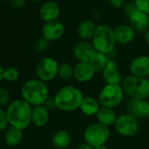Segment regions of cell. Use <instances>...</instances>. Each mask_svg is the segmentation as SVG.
Wrapping results in <instances>:
<instances>
[{
    "label": "cell",
    "instance_id": "cell-35",
    "mask_svg": "<svg viewBox=\"0 0 149 149\" xmlns=\"http://www.w3.org/2000/svg\"><path fill=\"white\" fill-rule=\"evenodd\" d=\"M26 0H12V6L15 9H20L25 6Z\"/></svg>",
    "mask_w": 149,
    "mask_h": 149
},
{
    "label": "cell",
    "instance_id": "cell-13",
    "mask_svg": "<svg viewBox=\"0 0 149 149\" xmlns=\"http://www.w3.org/2000/svg\"><path fill=\"white\" fill-rule=\"evenodd\" d=\"M96 71L90 62L77 61L74 66V78L77 82L85 84L91 81L95 77Z\"/></svg>",
    "mask_w": 149,
    "mask_h": 149
},
{
    "label": "cell",
    "instance_id": "cell-25",
    "mask_svg": "<svg viewBox=\"0 0 149 149\" xmlns=\"http://www.w3.org/2000/svg\"><path fill=\"white\" fill-rule=\"evenodd\" d=\"M110 59L111 58H109V56L107 54H104L103 53L96 51V53L92 56L91 60L90 61V63L93 67L96 73H98V72L102 73V71L105 68V66L108 63Z\"/></svg>",
    "mask_w": 149,
    "mask_h": 149
},
{
    "label": "cell",
    "instance_id": "cell-20",
    "mask_svg": "<svg viewBox=\"0 0 149 149\" xmlns=\"http://www.w3.org/2000/svg\"><path fill=\"white\" fill-rule=\"evenodd\" d=\"M49 111L44 105H38L33 107L32 111V124L36 127L45 126L49 120Z\"/></svg>",
    "mask_w": 149,
    "mask_h": 149
},
{
    "label": "cell",
    "instance_id": "cell-43",
    "mask_svg": "<svg viewBox=\"0 0 149 149\" xmlns=\"http://www.w3.org/2000/svg\"><path fill=\"white\" fill-rule=\"evenodd\" d=\"M0 147H1V142H0Z\"/></svg>",
    "mask_w": 149,
    "mask_h": 149
},
{
    "label": "cell",
    "instance_id": "cell-16",
    "mask_svg": "<svg viewBox=\"0 0 149 149\" xmlns=\"http://www.w3.org/2000/svg\"><path fill=\"white\" fill-rule=\"evenodd\" d=\"M102 77L105 84H120L122 83L118 65L113 59H110L102 71Z\"/></svg>",
    "mask_w": 149,
    "mask_h": 149
},
{
    "label": "cell",
    "instance_id": "cell-36",
    "mask_svg": "<svg viewBox=\"0 0 149 149\" xmlns=\"http://www.w3.org/2000/svg\"><path fill=\"white\" fill-rule=\"evenodd\" d=\"M74 149H94V147H92L91 145L87 144L86 142H83L78 146H77Z\"/></svg>",
    "mask_w": 149,
    "mask_h": 149
},
{
    "label": "cell",
    "instance_id": "cell-17",
    "mask_svg": "<svg viewBox=\"0 0 149 149\" xmlns=\"http://www.w3.org/2000/svg\"><path fill=\"white\" fill-rule=\"evenodd\" d=\"M128 113L138 118H146L149 117V101L148 99H130L127 104Z\"/></svg>",
    "mask_w": 149,
    "mask_h": 149
},
{
    "label": "cell",
    "instance_id": "cell-34",
    "mask_svg": "<svg viewBox=\"0 0 149 149\" xmlns=\"http://www.w3.org/2000/svg\"><path fill=\"white\" fill-rule=\"evenodd\" d=\"M43 105H44L48 111H52V110L56 109L55 103H54V97H48V98L46 100V102L44 103Z\"/></svg>",
    "mask_w": 149,
    "mask_h": 149
},
{
    "label": "cell",
    "instance_id": "cell-44",
    "mask_svg": "<svg viewBox=\"0 0 149 149\" xmlns=\"http://www.w3.org/2000/svg\"><path fill=\"white\" fill-rule=\"evenodd\" d=\"M147 79H148V81H149V77H148V78H147Z\"/></svg>",
    "mask_w": 149,
    "mask_h": 149
},
{
    "label": "cell",
    "instance_id": "cell-7",
    "mask_svg": "<svg viewBox=\"0 0 149 149\" xmlns=\"http://www.w3.org/2000/svg\"><path fill=\"white\" fill-rule=\"evenodd\" d=\"M110 135V128L98 122L89 125L84 132V142L91 145L92 147L105 145Z\"/></svg>",
    "mask_w": 149,
    "mask_h": 149
},
{
    "label": "cell",
    "instance_id": "cell-21",
    "mask_svg": "<svg viewBox=\"0 0 149 149\" xmlns=\"http://www.w3.org/2000/svg\"><path fill=\"white\" fill-rule=\"evenodd\" d=\"M118 115L114 109L107 108V107H102L99 109L98 112L96 115L97 121L105 126H111L114 125L116 120H117Z\"/></svg>",
    "mask_w": 149,
    "mask_h": 149
},
{
    "label": "cell",
    "instance_id": "cell-12",
    "mask_svg": "<svg viewBox=\"0 0 149 149\" xmlns=\"http://www.w3.org/2000/svg\"><path fill=\"white\" fill-rule=\"evenodd\" d=\"M96 53L91 41L80 40L73 47V55L77 61L90 62L92 56Z\"/></svg>",
    "mask_w": 149,
    "mask_h": 149
},
{
    "label": "cell",
    "instance_id": "cell-22",
    "mask_svg": "<svg viewBox=\"0 0 149 149\" xmlns=\"http://www.w3.org/2000/svg\"><path fill=\"white\" fill-rule=\"evenodd\" d=\"M100 108L101 105L97 98L88 96L84 97L79 110L86 116H96Z\"/></svg>",
    "mask_w": 149,
    "mask_h": 149
},
{
    "label": "cell",
    "instance_id": "cell-41",
    "mask_svg": "<svg viewBox=\"0 0 149 149\" xmlns=\"http://www.w3.org/2000/svg\"><path fill=\"white\" fill-rule=\"evenodd\" d=\"M30 1H32V2H34V3H36V2H40V1H41V0H30Z\"/></svg>",
    "mask_w": 149,
    "mask_h": 149
},
{
    "label": "cell",
    "instance_id": "cell-24",
    "mask_svg": "<svg viewBox=\"0 0 149 149\" xmlns=\"http://www.w3.org/2000/svg\"><path fill=\"white\" fill-rule=\"evenodd\" d=\"M23 139V131L18 128L10 126L5 134L4 140L8 146L13 147L19 146Z\"/></svg>",
    "mask_w": 149,
    "mask_h": 149
},
{
    "label": "cell",
    "instance_id": "cell-15",
    "mask_svg": "<svg viewBox=\"0 0 149 149\" xmlns=\"http://www.w3.org/2000/svg\"><path fill=\"white\" fill-rule=\"evenodd\" d=\"M39 14L44 22L57 20L61 14V7L54 0H47L40 6Z\"/></svg>",
    "mask_w": 149,
    "mask_h": 149
},
{
    "label": "cell",
    "instance_id": "cell-32",
    "mask_svg": "<svg viewBox=\"0 0 149 149\" xmlns=\"http://www.w3.org/2000/svg\"><path fill=\"white\" fill-rule=\"evenodd\" d=\"M123 9H124V13L126 16V18H128L130 15H132L137 10L133 1H127V3L125 5Z\"/></svg>",
    "mask_w": 149,
    "mask_h": 149
},
{
    "label": "cell",
    "instance_id": "cell-2",
    "mask_svg": "<svg viewBox=\"0 0 149 149\" xmlns=\"http://www.w3.org/2000/svg\"><path fill=\"white\" fill-rule=\"evenodd\" d=\"M84 97L82 91L74 85H65L60 88L54 96L56 109L65 112L79 109Z\"/></svg>",
    "mask_w": 149,
    "mask_h": 149
},
{
    "label": "cell",
    "instance_id": "cell-31",
    "mask_svg": "<svg viewBox=\"0 0 149 149\" xmlns=\"http://www.w3.org/2000/svg\"><path fill=\"white\" fill-rule=\"evenodd\" d=\"M9 123L7 119V115L6 111L2 108L0 107V131H4L7 128Z\"/></svg>",
    "mask_w": 149,
    "mask_h": 149
},
{
    "label": "cell",
    "instance_id": "cell-14",
    "mask_svg": "<svg viewBox=\"0 0 149 149\" xmlns=\"http://www.w3.org/2000/svg\"><path fill=\"white\" fill-rule=\"evenodd\" d=\"M128 24L136 33H145L149 28V15L136 10L128 18Z\"/></svg>",
    "mask_w": 149,
    "mask_h": 149
},
{
    "label": "cell",
    "instance_id": "cell-42",
    "mask_svg": "<svg viewBox=\"0 0 149 149\" xmlns=\"http://www.w3.org/2000/svg\"><path fill=\"white\" fill-rule=\"evenodd\" d=\"M124 149H132V148H124Z\"/></svg>",
    "mask_w": 149,
    "mask_h": 149
},
{
    "label": "cell",
    "instance_id": "cell-4",
    "mask_svg": "<svg viewBox=\"0 0 149 149\" xmlns=\"http://www.w3.org/2000/svg\"><path fill=\"white\" fill-rule=\"evenodd\" d=\"M91 41L97 52L107 54L108 56L115 52L117 41L114 29L107 24L97 25L95 34Z\"/></svg>",
    "mask_w": 149,
    "mask_h": 149
},
{
    "label": "cell",
    "instance_id": "cell-26",
    "mask_svg": "<svg viewBox=\"0 0 149 149\" xmlns=\"http://www.w3.org/2000/svg\"><path fill=\"white\" fill-rule=\"evenodd\" d=\"M58 77L62 80H70L74 78V66L68 62H62L59 65Z\"/></svg>",
    "mask_w": 149,
    "mask_h": 149
},
{
    "label": "cell",
    "instance_id": "cell-39",
    "mask_svg": "<svg viewBox=\"0 0 149 149\" xmlns=\"http://www.w3.org/2000/svg\"><path fill=\"white\" fill-rule=\"evenodd\" d=\"M4 68L2 66H0V82L4 80Z\"/></svg>",
    "mask_w": 149,
    "mask_h": 149
},
{
    "label": "cell",
    "instance_id": "cell-9",
    "mask_svg": "<svg viewBox=\"0 0 149 149\" xmlns=\"http://www.w3.org/2000/svg\"><path fill=\"white\" fill-rule=\"evenodd\" d=\"M60 63L53 57L46 56L41 58L35 68V73L38 79L47 83L53 81L58 77Z\"/></svg>",
    "mask_w": 149,
    "mask_h": 149
},
{
    "label": "cell",
    "instance_id": "cell-19",
    "mask_svg": "<svg viewBox=\"0 0 149 149\" xmlns=\"http://www.w3.org/2000/svg\"><path fill=\"white\" fill-rule=\"evenodd\" d=\"M97 25L92 19H84L81 21L77 29V33L81 40H88L91 41L95 34Z\"/></svg>",
    "mask_w": 149,
    "mask_h": 149
},
{
    "label": "cell",
    "instance_id": "cell-11",
    "mask_svg": "<svg viewBox=\"0 0 149 149\" xmlns=\"http://www.w3.org/2000/svg\"><path fill=\"white\" fill-rule=\"evenodd\" d=\"M65 33V26L60 20L45 22L41 28L42 37L49 42L60 40Z\"/></svg>",
    "mask_w": 149,
    "mask_h": 149
},
{
    "label": "cell",
    "instance_id": "cell-23",
    "mask_svg": "<svg viewBox=\"0 0 149 149\" xmlns=\"http://www.w3.org/2000/svg\"><path fill=\"white\" fill-rule=\"evenodd\" d=\"M72 142L70 133L66 130H58L52 136V144L57 149H66Z\"/></svg>",
    "mask_w": 149,
    "mask_h": 149
},
{
    "label": "cell",
    "instance_id": "cell-38",
    "mask_svg": "<svg viewBox=\"0 0 149 149\" xmlns=\"http://www.w3.org/2000/svg\"><path fill=\"white\" fill-rule=\"evenodd\" d=\"M143 38H144V40H145V42L149 46V28L147 29V31L144 33V36H143Z\"/></svg>",
    "mask_w": 149,
    "mask_h": 149
},
{
    "label": "cell",
    "instance_id": "cell-37",
    "mask_svg": "<svg viewBox=\"0 0 149 149\" xmlns=\"http://www.w3.org/2000/svg\"><path fill=\"white\" fill-rule=\"evenodd\" d=\"M93 18L96 19H101L103 17V11L102 10H97L93 13L92 14Z\"/></svg>",
    "mask_w": 149,
    "mask_h": 149
},
{
    "label": "cell",
    "instance_id": "cell-40",
    "mask_svg": "<svg viewBox=\"0 0 149 149\" xmlns=\"http://www.w3.org/2000/svg\"><path fill=\"white\" fill-rule=\"evenodd\" d=\"M94 149H108V147H107L105 145H102V146H99L94 147Z\"/></svg>",
    "mask_w": 149,
    "mask_h": 149
},
{
    "label": "cell",
    "instance_id": "cell-27",
    "mask_svg": "<svg viewBox=\"0 0 149 149\" xmlns=\"http://www.w3.org/2000/svg\"><path fill=\"white\" fill-rule=\"evenodd\" d=\"M19 78V71L13 67H8L4 69V80L9 83L18 81Z\"/></svg>",
    "mask_w": 149,
    "mask_h": 149
},
{
    "label": "cell",
    "instance_id": "cell-6",
    "mask_svg": "<svg viewBox=\"0 0 149 149\" xmlns=\"http://www.w3.org/2000/svg\"><path fill=\"white\" fill-rule=\"evenodd\" d=\"M125 97L120 84H105L99 91L97 100L102 107L115 109L119 106Z\"/></svg>",
    "mask_w": 149,
    "mask_h": 149
},
{
    "label": "cell",
    "instance_id": "cell-5",
    "mask_svg": "<svg viewBox=\"0 0 149 149\" xmlns=\"http://www.w3.org/2000/svg\"><path fill=\"white\" fill-rule=\"evenodd\" d=\"M121 87L130 99H148L149 81L147 78H139L134 76L125 77L122 80Z\"/></svg>",
    "mask_w": 149,
    "mask_h": 149
},
{
    "label": "cell",
    "instance_id": "cell-29",
    "mask_svg": "<svg viewBox=\"0 0 149 149\" xmlns=\"http://www.w3.org/2000/svg\"><path fill=\"white\" fill-rule=\"evenodd\" d=\"M49 43H50L49 41H47L46 39L41 37V38L38 39L35 41V43H34V49L38 53H43V52H45L48 48Z\"/></svg>",
    "mask_w": 149,
    "mask_h": 149
},
{
    "label": "cell",
    "instance_id": "cell-1",
    "mask_svg": "<svg viewBox=\"0 0 149 149\" xmlns=\"http://www.w3.org/2000/svg\"><path fill=\"white\" fill-rule=\"evenodd\" d=\"M6 111L10 126L23 131L32 124L33 106L23 98L13 100L9 104Z\"/></svg>",
    "mask_w": 149,
    "mask_h": 149
},
{
    "label": "cell",
    "instance_id": "cell-18",
    "mask_svg": "<svg viewBox=\"0 0 149 149\" xmlns=\"http://www.w3.org/2000/svg\"><path fill=\"white\" fill-rule=\"evenodd\" d=\"M113 29L117 44L127 45L132 42L135 39L136 33L129 24H120Z\"/></svg>",
    "mask_w": 149,
    "mask_h": 149
},
{
    "label": "cell",
    "instance_id": "cell-28",
    "mask_svg": "<svg viewBox=\"0 0 149 149\" xmlns=\"http://www.w3.org/2000/svg\"><path fill=\"white\" fill-rule=\"evenodd\" d=\"M11 100V94L10 91L5 88L0 87V107L3 106H8Z\"/></svg>",
    "mask_w": 149,
    "mask_h": 149
},
{
    "label": "cell",
    "instance_id": "cell-3",
    "mask_svg": "<svg viewBox=\"0 0 149 149\" xmlns=\"http://www.w3.org/2000/svg\"><path fill=\"white\" fill-rule=\"evenodd\" d=\"M22 98L33 106L43 105L49 97L47 84L40 79H30L23 84L20 89Z\"/></svg>",
    "mask_w": 149,
    "mask_h": 149
},
{
    "label": "cell",
    "instance_id": "cell-45",
    "mask_svg": "<svg viewBox=\"0 0 149 149\" xmlns=\"http://www.w3.org/2000/svg\"><path fill=\"white\" fill-rule=\"evenodd\" d=\"M148 101H149V97H148Z\"/></svg>",
    "mask_w": 149,
    "mask_h": 149
},
{
    "label": "cell",
    "instance_id": "cell-10",
    "mask_svg": "<svg viewBox=\"0 0 149 149\" xmlns=\"http://www.w3.org/2000/svg\"><path fill=\"white\" fill-rule=\"evenodd\" d=\"M129 71L132 76L139 78L149 77V55L140 54L132 60L129 65Z\"/></svg>",
    "mask_w": 149,
    "mask_h": 149
},
{
    "label": "cell",
    "instance_id": "cell-33",
    "mask_svg": "<svg viewBox=\"0 0 149 149\" xmlns=\"http://www.w3.org/2000/svg\"><path fill=\"white\" fill-rule=\"evenodd\" d=\"M108 4L114 9L124 8L125 5L127 3V0H107Z\"/></svg>",
    "mask_w": 149,
    "mask_h": 149
},
{
    "label": "cell",
    "instance_id": "cell-30",
    "mask_svg": "<svg viewBox=\"0 0 149 149\" xmlns=\"http://www.w3.org/2000/svg\"><path fill=\"white\" fill-rule=\"evenodd\" d=\"M137 10L149 15V0H133Z\"/></svg>",
    "mask_w": 149,
    "mask_h": 149
},
{
    "label": "cell",
    "instance_id": "cell-8",
    "mask_svg": "<svg viewBox=\"0 0 149 149\" xmlns=\"http://www.w3.org/2000/svg\"><path fill=\"white\" fill-rule=\"evenodd\" d=\"M114 128L120 136L132 138L138 134L139 125L138 119L134 116L126 112L118 116L114 124Z\"/></svg>",
    "mask_w": 149,
    "mask_h": 149
}]
</instances>
